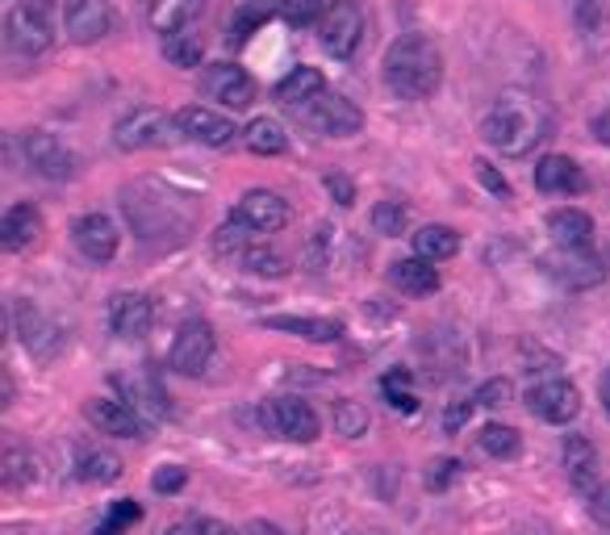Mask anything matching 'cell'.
I'll return each mask as SVG.
<instances>
[{"label": "cell", "instance_id": "42", "mask_svg": "<svg viewBox=\"0 0 610 535\" xmlns=\"http://www.w3.org/2000/svg\"><path fill=\"white\" fill-rule=\"evenodd\" d=\"M138 518H143V506H138L134 497H122V502H114V506H109L105 523H96L93 535H122L126 527H134Z\"/></svg>", "mask_w": 610, "mask_h": 535}, {"label": "cell", "instance_id": "18", "mask_svg": "<svg viewBox=\"0 0 610 535\" xmlns=\"http://www.w3.org/2000/svg\"><path fill=\"white\" fill-rule=\"evenodd\" d=\"M234 218H239L243 227L255 230V234H276V230L288 227L293 210H288V201L281 197V192L251 189V192H243V197H239V206H234Z\"/></svg>", "mask_w": 610, "mask_h": 535}, {"label": "cell", "instance_id": "31", "mask_svg": "<svg viewBox=\"0 0 610 535\" xmlns=\"http://www.w3.org/2000/svg\"><path fill=\"white\" fill-rule=\"evenodd\" d=\"M76 478L88 481V485H114L122 478V457L109 448H88L76 464Z\"/></svg>", "mask_w": 610, "mask_h": 535}, {"label": "cell", "instance_id": "26", "mask_svg": "<svg viewBox=\"0 0 610 535\" xmlns=\"http://www.w3.org/2000/svg\"><path fill=\"white\" fill-rule=\"evenodd\" d=\"M117 389H126V398L122 401H130L147 422L168 419V398H164V389H159L155 377H138V373H134V377H117Z\"/></svg>", "mask_w": 610, "mask_h": 535}, {"label": "cell", "instance_id": "45", "mask_svg": "<svg viewBox=\"0 0 610 535\" xmlns=\"http://www.w3.org/2000/svg\"><path fill=\"white\" fill-rule=\"evenodd\" d=\"M302 264L309 268V272H323V268L330 264V227H318L309 234V243H305V251H302Z\"/></svg>", "mask_w": 610, "mask_h": 535}, {"label": "cell", "instance_id": "16", "mask_svg": "<svg viewBox=\"0 0 610 535\" xmlns=\"http://www.w3.org/2000/svg\"><path fill=\"white\" fill-rule=\"evenodd\" d=\"M72 243H76V251L88 260V264H109L117 255V248H122V230H117V222L109 218V213H84V218H76V227H72Z\"/></svg>", "mask_w": 610, "mask_h": 535}, {"label": "cell", "instance_id": "48", "mask_svg": "<svg viewBox=\"0 0 610 535\" xmlns=\"http://www.w3.org/2000/svg\"><path fill=\"white\" fill-rule=\"evenodd\" d=\"M460 473H464V469H460V460H452V457L435 460V464H431V473H427V490H448Z\"/></svg>", "mask_w": 610, "mask_h": 535}, {"label": "cell", "instance_id": "14", "mask_svg": "<svg viewBox=\"0 0 610 535\" xmlns=\"http://www.w3.org/2000/svg\"><path fill=\"white\" fill-rule=\"evenodd\" d=\"M84 419L93 422L101 436H117V440H147L151 422L122 398H88L84 401Z\"/></svg>", "mask_w": 610, "mask_h": 535}, {"label": "cell", "instance_id": "15", "mask_svg": "<svg viewBox=\"0 0 610 535\" xmlns=\"http://www.w3.org/2000/svg\"><path fill=\"white\" fill-rule=\"evenodd\" d=\"M176 126H180L185 138L201 143V147H213V151H227V147H234V138H243V130H239L227 114L206 109V105H185V109L176 114Z\"/></svg>", "mask_w": 610, "mask_h": 535}, {"label": "cell", "instance_id": "24", "mask_svg": "<svg viewBox=\"0 0 610 535\" xmlns=\"http://www.w3.org/2000/svg\"><path fill=\"white\" fill-rule=\"evenodd\" d=\"M548 234L560 251H586L593 243V218L586 210H556L548 213Z\"/></svg>", "mask_w": 610, "mask_h": 535}, {"label": "cell", "instance_id": "20", "mask_svg": "<svg viewBox=\"0 0 610 535\" xmlns=\"http://www.w3.org/2000/svg\"><path fill=\"white\" fill-rule=\"evenodd\" d=\"M42 234V213L39 206H30V201H18V206H9L4 218H0V248L4 251H25L34 248Z\"/></svg>", "mask_w": 610, "mask_h": 535}, {"label": "cell", "instance_id": "49", "mask_svg": "<svg viewBox=\"0 0 610 535\" xmlns=\"http://www.w3.org/2000/svg\"><path fill=\"white\" fill-rule=\"evenodd\" d=\"M473 172H477V180L494 192V197H511V180H506V176H497L490 159H473Z\"/></svg>", "mask_w": 610, "mask_h": 535}, {"label": "cell", "instance_id": "11", "mask_svg": "<svg viewBox=\"0 0 610 535\" xmlns=\"http://www.w3.org/2000/svg\"><path fill=\"white\" fill-rule=\"evenodd\" d=\"M117 25L114 0H63V30L76 46L109 39Z\"/></svg>", "mask_w": 610, "mask_h": 535}, {"label": "cell", "instance_id": "41", "mask_svg": "<svg viewBox=\"0 0 610 535\" xmlns=\"http://www.w3.org/2000/svg\"><path fill=\"white\" fill-rule=\"evenodd\" d=\"M326 0H281V18L293 25V30H309V25H323L326 18Z\"/></svg>", "mask_w": 610, "mask_h": 535}, {"label": "cell", "instance_id": "8", "mask_svg": "<svg viewBox=\"0 0 610 535\" xmlns=\"http://www.w3.org/2000/svg\"><path fill=\"white\" fill-rule=\"evenodd\" d=\"M364 30H368V21H364L360 0H330L323 25H318V42H323L326 55L351 59L360 51Z\"/></svg>", "mask_w": 610, "mask_h": 535}, {"label": "cell", "instance_id": "27", "mask_svg": "<svg viewBox=\"0 0 610 535\" xmlns=\"http://www.w3.org/2000/svg\"><path fill=\"white\" fill-rule=\"evenodd\" d=\"M318 93H326L323 72H318V67H305V63H302V67H293V72H288V76L276 84V101H281L285 109H293V114H297L302 105H309V101H314Z\"/></svg>", "mask_w": 610, "mask_h": 535}, {"label": "cell", "instance_id": "5", "mask_svg": "<svg viewBox=\"0 0 610 535\" xmlns=\"http://www.w3.org/2000/svg\"><path fill=\"white\" fill-rule=\"evenodd\" d=\"M255 419H260V427H264L267 436L288 440V443H314L318 436H323V419H318V410L302 398H267V401H260Z\"/></svg>", "mask_w": 610, "mask_h": 535}, {"label": "cell", "instance_id": "58", "mask_svg": "<svg viewBox=\"0 0 610 535\" xmlns=\"http://www.w3.org/2000/svg\"><path fill=\"white\" fill-rule=\"evenodd\" d=\"M347 535H377V532H347Z\"/></svg>", "mask_w": 610, "mask_h": 535}, {"label": "cell", "instance_id": "51", "mask_svg": "<svg viewBox=\"0 0 610 535\" xmlns=\"http://www.w3.org/2000/svg\"><path fill=\"white\" fill-rule=\"evenodd\" d=\"M481 401L477 398H460V401H452L448 406V415H443V431H460L464 422L473 419V410H477Z\"/></svg>", "mask_w": 610, "mask_h": 535}, {"label": "cell", "instance_id": "22", "mask_svg": "<svg viewBox=\"0 0 610 535\" xmlns=\"http://www.w3.org/2000/svg\"><path fill=\"white\" fill-rule=\"evenodd\" d=\"M586 172L572 164L569 155H544L539 164H535V189L539 192H565V197H577V192H586Z\"/></svg>", "mask_w": 610, "mask_h": 535}, {"label": "cell", "instance_id": "28", "mask_svg": "<svg viewBox=\"0 0 610 535\" xmlns=\"http://www.w3.org/2000/svg\"><path fill=\"white\" fill-rule=\"evenodd\" d=\"M276 13H281V0H243L227 25V42L230 46H243V42H248L260 25H267Z\"/></svg>", "mask_w": 610, "mask_h": 535}, {"label": "cell", "instance_id": "34", "mask_svg": "<svg viewBox=\"0 0 610 535\" xmlns=\"http://www.w3.org/2000/svg\"><path fill=\"white\" fill-rule=\"evenodd\" d=\"M0 481H4L9 490H25V485H34V481H39V460H34V452H25V448H9L4 460H0Z\"/></svg>", "mask_w": 610, "mask_h": 535}, {"label": "cell", "instance_id": "4", "mask_svg": "<svg viewBox=\"0 0 610 535\" xmlns=\"http://www.w3.org/2000/svg\"><path fill=\"white\" fill-rule=\"evenodd\" d=\"M4 42L25 59H39L55 46V0H13L4 18Z\"/></svg>", "mask_w": 610, "mask_h": 535}, {"label": "cell", "instance_id": "13", "mask_svg": "<svg viewBox=\"0 0 610 535\" xmlns=\"http://www.w3.org/2000/svg\"><path fill=\"white\" fill-rule=\"evenodd\" d=\"M25 164L42 176V180H72L76 176V151H67V143L51 130H30L21 138Z\"/></svg>", "mask_w": 610, "mask_h": 535}, {"label": "cell", "instance_id": "29", "mask_svg": "<svg viewBox=\"0 0 610 535\" xmlns=\"http://www.w3.org/2000/svg\"><path fill=\"white\" fill-rule=\"evenodd\" d=\"M201 9H206V0H151L147 21L159 34H180L189 21L201 18Z\"/></svg>", "mask_w": 610, "mask_h": 535}, {"label": "cell", "instance_id": "56", "mask_svg": "<svg viewBox=\"0 0 610 535\" xmlns=\"http://www.w3.org/2000/svg\"><path fill=\"white\" fill-rule=\"evenodd\" d=\"M164 535H201V523H176V527H168Z\"/></svg>", "mask_w": 610, "mask_h": 535}, {"label": "cell", "instance_id": "40", "mask_svg": "<svg viewBox=\"0 0 610 535\" xmlns=\"http://www.w3.org/2000/svg\"><path fill=\"white\" fill-rule=\"evenodd\" d=\"M330 415H335V431L347 436V440H360V436H368V410H364L360 401L339 398Z\"/></svg>", "mask_w": 610, "mask_h": 535}, {"label": "cell", "instance_id": "57", "mask_svg": "<svg viewBox=\"0 0 610 535\" xmlns=\"http://www.w3.org/2000/svg\"><path fill=\"white\" fill-rule=\"evenodd\" d=\"M518 535H556L553 527H527V532H518Z\"/></svg>", "mask_w": 610, "mask_h": 535}, {"label": "cell", "instance_id": "10", "mask_svg": "<svg viewBox=\"0 0 610 535\" xmlns=\"http://www.w3.org/2000/svg\"><path fill=\"white\" fill-rule=\"evenodd\" d=\"M213 326L206 318H189V323H180L172 339V352H168V368L180 373V377H201L213 360Z\"/></svg>", "mask_w": 610, "mask_h": 535}, {"label": "cell", "instance_id": "55", "mask_svg": "<svg viewBox=\"0 0 610 535\" xmlns=\"http://www.w3.org/2000/svg\"><path fill=\"white\" fill-rule=\"evenodd\" d=\"M598 398H602V410H607V419H610V368L602 373V381H598Z\"/></svg>", "mask_w": 610, "mask_h": 535}, {"label": "cell", "instance_id": "35", "mask_svg": "<svg viewBox=\"0 0 610 535\" xmlns=\"http://www.w3.org/2000/svg\"><path fill=\"white\" fill-rule=\"evenodd\" d=\"M477 443L490 452L494 460H515L523 452V436H518L515 427H506V422H485L481 427Z\"/></svg>", "mask_w": 610, "mask_h": 535}, {"label": "cell", "instance_id": "39", "mask_svg": "<svg viewBox=\"0 0 610 535\" xmlns=\"http://www.w3.org/2000/svg\"><path fill=\"white\" fill-rule=\"evenodd\" d=\"M410 373H401V368H393V373H385L381 377V394H385V401L393 406V410H401V415H414L419 410V398L410 394Z\"/></svg>", "mask_w": 610, "mask_h": 535}, {"label": "cell", "instance_id": "44", "mask_svg": "<svg viewBox=\"0 0 610 535\" xmlns=\"http://www.w3.org/2000/svg\"><path fill=\"white\" fill-rule=\"evenodd\" d=\"M251 243H255V230L243 227V222H239L234 213H230V222H227V227H222V230H218V234H213V248L222 251V255H239V251L251 248Z\"/></svg>", "mask_w": 610, "mask_h": 535}, {"label": "cell", "instance_id": "2", "mask_svg": "<svg viewBox=\"0 0 610 535\" xmlns=\"http://www.w3.org/2000/svg\"><path fill=\"white\" fill-rule=\"evenodd\" d=\"M122 210L130 218L134 234L143 243H159V248L185 243L192 230V218H197L189 197H180L176 189H164L155 180H143V185L122 192Z\"/></svg>", "mask_w": 610, "mask_h": 535}, {"label": "cell", "instance_id": "12", "mask_svg": "<svg viewBox=\"0 0 610 535\" xmlns=\"http://www.w3.org/2000/svg\"><path fill=\"white\" fill-rule=\"evenodd\" d=\"M527 410H532L539 422H553V427H565L581 415V394L577 385L565 381V377H548V381H535L527 389Z\"/></svg>", "mask_w": 610, "mask_h": 535}, {"label": "cell", "instance_id": "6", "mask_svg": "<svg viewBox=\"0 0 610 535\" xmlns=\"http://www.w3.org/2000/svg\"><path fill=\"white\" fill-rule=\"evenodd\" d=\"M13 331H18L21 347H25L39 364H55L59 356H63V347H67L63 326H59L46 310H39L34 302H25V297L13 302Z\"/></svg>", "mask_w": 610, "mask_h": 535}, {"label": "cell", "instance_id": "37", "mask_svg": "<svg viewBox=\"0 0 610 535\" xmlns=\"http://www.w3.org/2000/svg\"><path fill=\"white\" fill-rule=\"evenodd\" d=\"M556 272V276H560V281H565V285L569 289H590V285H598V281H602V264H598V260H590V255H586V260H572V251L569 255H565V260H560V264H548Z\"/></svg>", "mask_w": 610, "mask_h": 535}, {"label": "cell", "instance_id": "19", "mask_svg": "<svg viewBox=\"0 0 610 535\" xmlns=\"http://www.w3.org/2000/svg\"><path fill=\"white\" fill-rule=\"evenodd\" d=\"M105 323H109L117 339H143L151 331V302L143 293H134V289H122L105 306Z\"/></svg>", "mask_w": 610, "mask_h": 535}, {"label": "cell", "instance_id": "1", "mask_svg": "<svg viewBox=\"0 0 610 535\" xmlns=\"http://www.w3.org/2000/svg\"><path fill=\"white\" fill-rule=\"evenodd\" d=\"M481 138L506 159L532 155L539 143L553 138V114L544 101L527 93H502L490 105V114L481 117Z\"/></svg>", "mask_w": 610, "mask_h": 535}, {"label": "cell", "instance_id": "33", "mask_svg": "<svg viewBox=\"0 0 610 535\" xmlns=\"http://www.w3.org/2000/svg\"><path fill=\"white\" fill-rule=\"evenodd\" d=\"M410 239H414V251H419L422 260H431V264L452 260L460 251V234L452 227H422L419 234H410Z\"/></svg>", "mask_w": 610, "mask_h": 535}, {"label": "cell", "instance_id": "50", "mask_svg": "<svg viewBox=\"0 0 610 535\" xmlns=\"http://www.w3.org/2000/svg\"><path fill=\"white\" fill-rule=\"evenodd\" d=\"M323 185H326V192L335 197V206H344V210H351V206H356V185H351L344 172H330Z\"/></svg>", "mask_w": 610, "mask_h": 535}, {"label": "cell", "instance_id": "32", "mask_svg": "<svg viewBox=\"0 0 610 535\" xmlns=\"http://www.w3.org/2000/svg\"><path fill=\"white\" fill-rule=\"evenodd\" d=\"M239 268L243 272H251V276H272V281H281V276H288V264L285 255L276 248H267V243H251V248H243L239 255Z\"/></svg>", "mask_w": 610, "mask_h": 535}, {"label": "cell", "instance_id": "7", "mask_svg": "<svg viewBox=\"0 0 610 535\" xmlns=\"http://www.w3.org/2000/svg\"><path fill=\"white\" fill-rule=\"evenodd\" d=\"M180 130L176 117H168L155 105H138L126 117H117L114 126V147L117 151H159L172 143V134Z\"/></svg>", "mask_w": 610, "mask_h": 535}, {"label": "cell", "instance_id": "43", "mask_svg": "<svg viewBox=\"0 0 610 535\" xmlns=\"http://www.w3.org/2000/svg\"><path fill=\"white\" fill-rule=\"evenodd\" d=\"M572 18H577V30L593 39V34H602L610 25V0H577V13Z\"/></svg>", "mask_w": 610, "mask_h": 535}, {"label": "cell", "instance_id": "9", "mask_svg": "<svg viewBox=\"0 0 610 535\" xmlns=\"http://www.w3.org/2000/svg\"><path fill=\"white\" fill-rule=\"evenodd\" d=\"M297 117H302V126L326 134V138H347V134H360L364 126V114L344 93H318L309 105L297 109Z\"/></svg>", "mask_w": 610, "mask_h": 535}, {"label": "cell", "instance_id": "52", "mask_svg": "<svg viewBox=\"0 0 610 535\" xmlns=\"http://www.w3.org/2000/svg\"><path fill=\"white\" fill-rule=\"evenodd\" d=\"M590 515H593V523H598V527H607V532H610V485H602V490L590 497Z\"/></svg>", "mask_w": 610, "mask_h": 535}, {"label": "cell", "instance_id": "23", "mask_svg": "<svg viewBox=\"0 0 610 535\" xmlns=\"http://www.w3.org/2000/svg\"><path fill=\"white\" fill-rule=\"evenodd\" d=\"M389 285L406 293V297H431L439 289V272L431 260H422V255H410V260H398V264H389Z\"/></svg>", "mask_w": 610, "mask_h": 535}, {"label": "cell", "instance_id": "53", "mask_svg": "<svg viewBox=\"0 0 610 535\" xmlns=\"http://www.w3.org/2000/svg\"><path fill=\"white\" fill-rule=\"evenodd\" d=\"M590 130H593V138H598V143H607V147H610V109H602V114L593 117Z\"/></svg>", "mask_w": 610, "mask_h": 535}, {"label": "cell", "instance_id": "17", "mask_svg": "<svg viewBox=\"0 0 610 535\" xmlns=\"http://www.w3.org/2000/svg\"><path fill=\"white\" fill-rule=\"evenodd\" d=\"M201 93L218 105H227V109H248L255 101V80L239 63H210L201 72Z\"/></svg>", "mask_w": 610, "mask_h": 535}, {"label": "cell", "instance_id": "38", "mask_svg": "<svg viewBox=\"0 0 610 535\" xmlns=\"http://www.w3.org/2000/svg\"><path fill=\"white\" fill-rule=\"evenodd\" d=\"M164 59L172 63V67H201V59H206V46L201 39H192V34H164Z\"/></svg>", "mask_w": 610, "mask_h": 535}, {"label": "cell", "instance_id": "54", "mask_svg": "<svg viewBox=\"0 0 610 535\" xmlns=\"http://www.w3.org/2000/svg\"><path fill=\"white\" fill-rule=\"evenodd\" d=\"M201 535H234L227 523H218V518H201Z\"/></svg>", "mask_w": 610, "mask_h": 535}, {"label": "cell", "instance_id": "47", "mask_svg": "<svg viewBox=\"0 0 610 535\" xmlns=\"http://www.w3.org/2000/svg\"><path fill=\"white\" fill-rule=\"evenodd\" d=\"M185 485H189V473H185L180 464H164V469H155V478H151L155 494H180Z\"/></svg>", "mask_w": 610, "mask_h": 535}, {"label": "cell", "instance_id": "46", "mask_svg": "<svg viewBox=\"0 0 610 535\" xmlns=\"http://www.w3.org/2000/svg\"><path fill=\"white\" fill-rule=\"evenodd\" d=\"M511 394H515V385L506 381V377H490V381L481 385L473 398H477L481 406H490V410H502V406L511 401Z\"/></svg>", "mask_w": 610, "mask_h": 535}, {"label": "cell", "instance_id": "25", "mask_svg": "<svg viewBox=\"0 0 610 535\" xmlns=\"http://www.w3.org/2000/svg\"><path fill=\"white\" fill-rule=\"evenodd\" d=\"M267 331H285V335H297V339H309V344H335L344 335V323L339 318H297V314H272L264 318Z\"/></svg>", "mask_w": 610, "mask_h": 535}, {"label": "cell", "instance_id": "36", "mask_svg": "<svg viewBox=\"0 0 610 535\" xmlns=\"http://www.w3.org/2000/svg\"><path fill=\"white\" fill-rule=\"evenodd\" d=\"M372 230L385 234V239H401L410 230V206L406 201H393V197L377 201L372 206Z\"/></svg>", "mask_w": 610, "mask_h": 535}, {"label": "cell", "instance_id": "21", "mask_svg": "<svg viewBox=\"0 0 610 535\" xmlns=\"http://www.w3.org/2000/svg\"><path fill=\"white\" fill-rule=\"evenodd\" d=\"M565 473L577 494H598V452L586 436H565Z\"/></svg>", "mask_w": 610, "mask_h": 535}, {"label": "cell", "instance_id": "30", "mask_svg": "<svg viewBox=\"0 0 610 535\" xmlns=\"http://www.w3.org/2000/svg\"><path fill=\"white\" fill-rule=\"evenodd\" d=\"M243 143H248L251 155H285L288 134L276 117H251L243 126Z\"/></svg>", "mask_w": 610, "mask_h": 535}, {"label": "cell", "instance_id": "3", "mask_svg": "<svg viewBox=\"0 0 610 535\" xmlns=\"http://www.w3.org/2000/svg\"><path fill=\"white\" fill-rule=\"evenodd\" d=\"M385 88L398 101H427L443 84V55L427 34H401L381 59Z\"/></svg>", "mask_w": 610, "mask_h": 535}]
</instances>
